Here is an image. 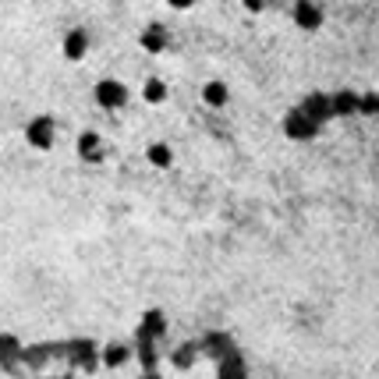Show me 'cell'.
I'll use <instances>...</instances> for the list:
<instances>
[{
	"mask_svg": "<svg viewBox=\"0 0 379 379\" xmlns=\"http://www.w3.org/2000/svg\"><path fill=\"white\" fill-rule=\"evenodd\" d=\"M298 110H301V113H308V117H312V121L319 124L323 117H330V96H319V93L308 96V99H305V103H301Z\"/></svg>",
	"mask_w": 379,
	"mask_h": 379,
	"instance_id": "cell-12",
	"label": "cell"
},
{
	"mask_svg": "<svg viewBox=\"0 0 379 379\" xmlns=\"http://www.w3.org/2000/svg\"><path fill=\"white\" fill-rule=\"evenodd\" d=\"M358 110V93H333L330 96V117H351Z\"/></svg>",
	"mask_w": 379,
	"mask_h": 379,
	"instance_id": "cell-10",
	"label": "cell"
},
{
	"mask_svg": "<svg viewBox=\"0 0 379 379\" xmlns=\"http://www.w3.org/2000/svg\"><path fill=\"white\" fill-rule=\"evenodd\" d=\"M167 43H171V36H167V29H163L160 21L146 25V29H142V36H138V46H142L146 54H163V50H167Z\"/></svg>",
	"mask_w": 379,
	"mask_h": 379,
	"instance_id": "cell-7",
	"label": "cell"
},
{
	"mask_svg": "<svg viewBox=\"0 0 379 379\" xmlns=\"http://www.w3.org/2000/svg\"><path fill=\"white\" fill-rule=\"evenodd\" d=\"M355 113H365V117L379 113V96L376 93H362L358 96V110H355Z\"/></svg>",
	"mask_w": 379,
	"mask_h": 379,
	"instance_id": "cell-14",
	"label": "cell"
},
{
	"mask_svg": "<svg viewBox=\"0 0 379 379\" xmlns=\"http://www.w3.org/2000/svg\"><path fill=\"white\" fill-rule=\"evenodd\" d=\"M128 358H131V351H128L124 344H117V340L103 348V365H106V369H121Z\"/></svg>",
	"mask_w": 379,
	"mask_h": 379,
	"instance_id": "cell-13",
	"label": "cell"
},
{
	"mask_svg": "<svg viewBox=\"0 0 379 379\" xmlns=\"http://www.w3.org/2000/svg\"><path fill=\"white\" fill-rule=\"evenodd\" d=\"M198 0H167V7H174V11H191Z\"/></svg>",
	"mask_w": 379,
	"mask_h": 379,
	"instance_id": "cell-16",
	"label": "cell"
},
{
	"mask_svg": "<svg viewBox=\"0 0 379 379\" xmlns=\"http://www.w3.org/2000/svg\"><path fill=\"white\" fill-rule=\"evenodd\" d=\"M284 131H287V138H312V135L319 131V124H315L308 113L290 110V113L284 117Z\"/></svg>",
	"mask_w": 379,
	"mask_h": 379,
	"instance_id": "cell-5",
	"label": "cell"
},
{
	"mask_svg": "<svg viewBox=\"0 0 379 379\" xmlns=\"http://www.w3.org/2000/svg\"><path fill=\"white\" fill-rule=\"evenodd\" d=\"M146 160H149V167H156V171H171V167H174V149H171L167 142H149V146H146Z\"/></svg>",
	"mask_w": 379,
	"mask_h": 379,
	"instance_id": "cell-9",
	"label": "cell"
},
{
	"mask_svg": "<svg viewBox=\"0 0 379 379\" xmlns=\"http://www.w3.org/2000/svg\"><path fill=\"white\" fill-rule=\"evenodd\" d=\"M241 7L252 11V14H259V11H266V0H241Z\"/></svg>",
	"mask_w": 379,
	"mask_h": 379,
	"instance_id": "cell-15",
	"label": "cell"
},
{
	"mask_svg": "<svg viewBox=\"0 0 379 379\" xmlns=\"http://www.w3.org/2000/svg\"><path fill=\"white\" fill-rule=\"evenodd\" d=\"M202 103H206V106H213V110H223V106L231 103V89H227V82L209 79V82L202 86Z\"/></svg>",
	"mask_w": 379,
	"mask_h": 379,
	"instance_id": "cell-8",
	"label": "cell"
},
{
	"mask_svg": "<svg viewBox=\"0 0 379 379\" xmlns=\"http://www.w3.org/2000/svg\"><path fill=\"white\" fill-rule=\"evenodd\" d=\"M167 96H171V89H167V82H163V79H146V82H142V99H146L149 106L167 103Z\"/></svg>",
	"mask_w": 379,
	"mask_h": 379,
	"instance_id": "cell-11",
	"label": "cell"
},
{
	"mask_svg": "<svg viewBox=\"0 0 379 379\" xmlns=\"http://www.w3.org/2000/svg\"><path fill=\"white\" fill-rule=\"evenodd\" d=\"M323 21H326V14H323V7H319L315 0H298V4H294V25H298L301 32H319Z\"/></svg>",
	"mask_w": 379,
	"mask_h": 379,
	"instance_id": "cell-3",
	"label": "cell"
},
{
	"mask_svg": "<svg viewBox=\"0 0 379 379\" xmlns=\"http://www.w3.org/2000/svg\"><path fill=\"white\" fill-rule=\"evenodd\" d=\"M138 379H163V376H160L156 369H146V373H142V376H138Z\"/></svg>",
	"mask_w": 379,
	"mask_h": 379,
	"instance_id": "cell-17",
	"label": "cell"
},
{
	"mask_svg": "<svg viewBox=\"0 0 379 379\" xmlns=\"http://www.w3.org/2000/svg\"><path fill=\"white\" fill-rule=\"evenodd\" d=\"M75 149H79V160H86V163H99V160H103V138H99V131L86 128V131L75 138Z\"/></svg>",
	"mask_w": 379,
	"mask_h": 379,
	"instance_id": "cell-6",
	"label": "cell"
},
{
	"mask_svg": "<svg viewBox=\"0 0 379 379\" xmlns=\"http://www.w3.org/2000/svg\"><path fill=\"white\" fill-rule=\"evenodd\" d=\"M89 46H93V39H89L86 29H68V36H64V43H61V54H64V61L79 64V61H86Z\"/></svg>",
	"mask_w": 379,
	"mask_h": 379,
	"instance_id": "cell-4",
	"label": "cell"
},
{
	"mask_svg": "<svg viewBox=\"0 0 379 379\" xmlns=\"http://www.w3.org/2000/svg\"><path fill=\"white\" fill-rule=\"evenodd\" d=\"M93 99L103 110H121V106H128V86L117 82V79H99L93 89Z\"/></svg>",
	"mask_w": 379,
	"mask_h": 379,
	"instance_id": "cell-2",
	"label": "cell"
},
{
	"mask_svg": "<svg viewBox=\"0 0 379 379\" xmlns=\"http://www.w3.org/2000/svg\"><path fill=\"white\" fill-rule=\"evenodd\" d=\"M54 135H57V124H54V117H46V113H39V117H32V121L25 124V142H29L32 149H39V153H50V149H54Z\"/></svg>",
	"mask_w": 379,
	"mask_h": 379,
	"instance_id": "cell-1",
	"label": "cell"
}]
</instances>
